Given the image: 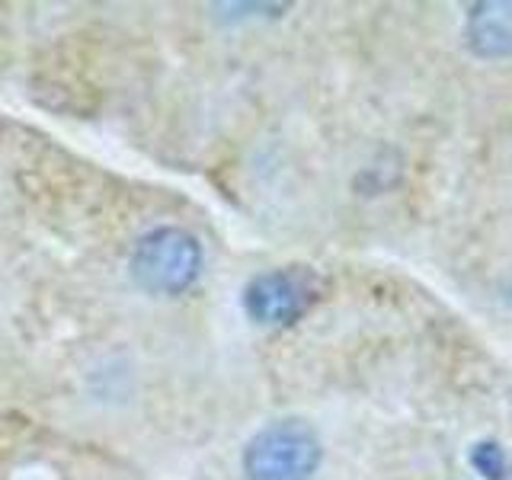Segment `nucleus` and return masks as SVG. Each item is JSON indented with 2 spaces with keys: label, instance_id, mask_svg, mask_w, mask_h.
<instances>
[{
  "label": "nucleus",
  "instance_id": "nucleus-1",
  "mask_svg": "<svg viewBox=\"0 0 512 480\" xmlns=\"http://www.w3.org/2000/svg\"><path fill=\"white\" fill-rule=\"evenodd\" d=\"M128 269L148 295L173 298L196 285L202 272V247L183 228H157L135 244Z\"/></svg>",
  "mask_w": 512,
  "mask_h": 480
},
{
  "label": "nucleus",
  "instance_id": "nucleus-2",
  "mask_svg": "<svg viewBox=\"0 0 512 480\" xmlns=\"http://www.w3.org/2000/svg\"><path fill=\"white\" fill-rule=\"evenodd\" d=\"M324 445L304 420H276L247 442V480H311Z\"/></svg>",
  "mask_w": 512,
  "mask_h": 480
},
{
  "label": "nucleus",
  "instance_id": "nucleus-3",
  "mask_svg": "<svg viewBox=\"0 0 512 480\" xmlns=\"http://www.w3.org/2000/svg\"><path fill=\"white\" fill-rule=\"evenodd\" d=\"M317 298L314 276L304 269H269L244 288V311L263 327H288Z\"/></svg>",
  "mask_w": 512,
  "mask_h": 480
},
{
  "label": "nucleus",
  "instance_id": "nucleus-4",
  "mask_svg": "<svg viewBox=\"0 0 512 480\" xmlns=\"http://www.w3.org/2000/svg\"><path fill=\"white\" fill-rule=\"evenodd\" d=\"M506 0L474 4L468 13V45L480 58H506L512 52V20Z\"/></svg>",
  "mask_w": 512,
  "mask_h": 480
},
{
  "label": "nucleus",
  "instance_id": "nucleus-5",
  "mask_svg": "<svg viewBox=\"0 0 512 480\" xmlns=\"http://www.w3.org/2000/svg\"><path fill=\"white\" fill-rule=\"evenodd\" d=\"M471 464L474 468L490 477V480H503V471H506V455H503V448L496 445V442H480L474 448V455H471Z\"/></svg>",
  "mask_w": 512,
  "mask_h": 480
}]
</instances>
